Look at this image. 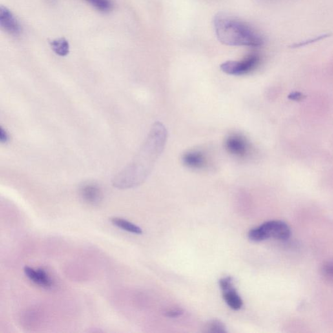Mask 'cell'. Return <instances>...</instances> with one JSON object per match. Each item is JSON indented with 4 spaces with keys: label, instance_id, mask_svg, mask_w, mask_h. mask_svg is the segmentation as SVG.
Instances as JSON below:
<instances>
[{
    "label": "cell",
    "instance_id": "14",
    "mask_svg": "<svg viewBox=\"0 0 333 333\" xmlns=\"http://www.w3.org/2000/svg\"><path fill=\"white\" fill-rule=\"evenodd\" d=\"M207 331L213 333H224L226 332L225 326L224 324L218 320H213L210 321L207 325Z\"/></svg>",
    "mask_w": 333,
    "mask_h": 333
},
{
    "label": "cell",
    "instance_id": "11",
    "mask_svg": "<svg viewBox=\"0 0 333 333\" xmlns=\"http://www.w3.org/2000/svg\"><path fill=\"white\" fill-rule=\"evenodd\" d=\"M110 220L113 225L121 228V230H123L124 231L135 234H141L143 233L141 228L139 226L135 225L132 222L126 220V219L121 218V217H113V218H111Z\"/></svg>",
    "mask_w": 333,
    "mask_h": 333
},
{
    "label": "cell",
    "instance_id": "8",
    "mask_svg": "<svg viewBox=\"0 0 333 333\" xmlns=\"http://www.w3.org/2000/svg\"><path fill=\"white\" fill-rule=\"evenodd\" d=\"M0 24L3 30L11 35H17L21 32V26L12 12L5 7L0 8Z\"/></svg>",
    "mask_w": 333,
    "mask_h": 333
},
{
    "label": "cell",
    "instance_id": "10",
    "mask_svg": "<svg viewBox=\"0 0 333 333\" xmlns=\"http://www.w3.org/2000/svg\"><path fill=\"white\" fill-rule=\"evenodd\" d=\"M223 296L226 304L232 309L238 310L241 309L242 306H243V301H242L240 296L237 294L234 287L224 291Z\"/></svg>",
    "mask_w": 333,
    "mask_h": 333
},
{
    "label": "cell",
    "instance_id": "7",
    "mask_svg": "<svg viewBox=\"0 0 333 333\" xmlns=\"http://www.w3.org/2000/svg\"><path fill=\"white\" fill-rule=\"evenodd\" d=\"M79 195L84 202L91 206H98L103 200V193L99 186L94 184H87L82 186Z\"/></svg>",
    "mask_w": 333,
    "mask_h": 333
},
{
    "label": "cell",
    "instance_id": "4",
    "mask_svg": "<svg viewBox=\"0 0 333 333\" xmlns=\"http://www.w3.org/2000/svg\"><path fill=\"white\" fill-rule=\"evenodd\" d=\"M261 61L258 55H248L241 61H228L222 63L221 70L226 74L233 75H241L248 74L257 68Z\"/></svg>",
    "mask_w": 333,
    "mask_h": 333
},
{
    "label": "cell",
    "instance_id": "20",
    "mask_svg": "<svg viewBox=\"0 0 333 333\" xmlns=\"http://www.w3.org/2000/svg\"><path fill=\"white\" fill-rule=\"evenodd\" d=\"M10 140V137L8 133L6 132L3 128H1V130H0V141L2 143H7Z\"/></svg>",
    "mask_w": 333,
    "mask_h": 333
},
{
    "label": "cell",
    "instance_id": "19",
    "mask_svg": "<svg viewBox=\"0 0 333 333\" xmlns=\"http://www.w3.org/2000/svg\"><path fill=\"white\" fill-rule=\"evenodd\" d=\"M304 98H305V96H304L302 93L299 92H294L290 93L289 96H288V99L294 101H301V100H303Z\"/></svg>",
    "mask_w": 333,
    "mask_h": 333
},
{
    "label": "cell",
    "instance_id": "16",
    "mask_svg": "<svg viewBox=\"0 0 333 333\" xmlns=\"http://www.w3.org/2000/svg\"><path fill=\"white\" fill-rule=\"evenodd\" d=\"M322 273L324 277L333 280V262H328L323 266Z\"/></svg>",
    "mask_w": 333,
    "mask_h": 333
},
{
    "label": "cell",
    "instance_id": "9",
    "mask_svg": "<svg viewBox=\"0 0 333 333\" xmlns=\"http://www.w3.org/2000/svg\"><path fill=\"white\" fill-rule=\"evenodd\" d=\"M182 160L184 165L194 170H201L206 165V157L199 150H190L184 153Z\"/></svg>",
    "mask_w": 333,
    "mask_h": 333
},
{
    "label": "cell",
    "instance_id": "6",
    "mask_svg": "<svg viewBox=\"0 0 333 333\" xmlns=\"http://www.w3.org/2000/svg\"><path fill=\"white\" fill-rule=\"evenodd\" d=\"M225 146L230 154L237 157H245L249 151V145L247 139L238 134L228 135L225 139Z\"/></svg>",
    "mask_w": 333,
    "mask_h": 333
},
{
    "label": "cell",
    "instance_id": "15",
    "mask_svg": "<svg viewBox=\"0 0 333 333\" xmlns=\"http://www.w3.org/2000/svg\"><path fill=\"white\" fill-rule=\"evenodd\" d=\"M219 286H220L221 289L223 292L234 287V284H233L232 277H227L221 279L220 281H219Z\"/></svg>",
    "mask_w": 333,
    "mask_h": 333
},
{
    "label": "cell",
    "instance_id": "5",
    "mask_svg": "<svg viewBox=\"0 0 333 333\" xmlns=\"http://www.w3.org/2000/svg\"><path fill=\"white\" fill-rule=\"evenodd\" d=\"M24 272L30 281L44 289H52L55 285L54 279L43 268L26 266Z\"/></svg>",
    "mask_w": 333,
    "mask_h": 333
},
{
    "label": "cell",
    "instance_id": "3",
    "mask_svg": "<svg viewBox=\"0 0 333 333\" xmlns=\"http://www.w3.org/2000/svg\"><path fill=\"white\" fill-rule=\"evenodd\" d=\"M291 234L289 226L285 222L270 221L258 227L253 228L248 233L250 240L259 242L270 238L286 240Z\"/></svg>",
    "mask_w": 333,
    "mask_h": 333
},
{
    "label": "cell",
    "instance_id": "1",
    "mask_svg": "<svg viewBox=\"0 0 333 333\" xmlns=\"http://www.w3.org/2000/svg\"><path fill=\"white\" fill-rule=\"evenodd\" d=\"M168 134L165 126L161 122L153 124L136 156L129 165L113 178V186L128 189L143 183L163 152Z\"/></svg>",
    "mask_w": 333,
    "mask_h": 333
},
{
    "label": "cell",
    "instance_id": "2",
    "mask_svg": "<svg viewBox=\"0 0 333 333\" xmlns=\"http://www.w3.org/2000/svg\"><path fill=\"white\" fill-rule=\"evenodd\" d=\"M214 28L217 39L225 45L259 47L264 43L263 36L247 22L226 13L215 15Z\"/></svg>",
    "mask_w": 333,
    "mask_h": 333
},
{
    "label": "cell",
    "instance_id": "13",
    "mask_svg": "<svg viewBox=\"0 0 333 333\" xmlns=\"http://www.w3.org/2000/svg\"><path fill=\"white\" fill-rule=\"evenodd\" d=\"M85 1L101 12H110L113 9L112 0H85Z\"/></svg>",
    "mask_w": 333,
    "mask_h": 333
},
{
    "label": "cell",
    "instance_id": "12",
    "mask_svg": "<svg viewBox=\"0 0 333 333\" xmlns=\"http://www.w3.org/2000/svg\"><path fill=\"white\" fill-rule=\"evenodd\" d=\"M50 45L53 51L59 56H66L69 53V43L64 38L54 40L51 42Z\"/></svg>",
    "mask_w": 333,
    "mask_h": 333
},
{
    "label": "cell",
    "instance_id": "17",
    "mask_svg": "<svg viewBox=\"0 0 333 333\" xmlns=\"http://www.w3.org/2000/svg\"><path fill=\"white\" fill-rule=\"evenodd\" d=\"M329 35L330 34H325V35H321V36L317 37L313 39L308 40V41L301 42V43H299L298 44H295L294 45L292 46V47L297 48V47H301V46L307 45V44H311L312 43H314V42H317L320 41V40L321 39H325V38L329 36Z\"/></svg>",
    "mask_w": 333,
    "mask_h": 333
},
{
    "label": "cell",
    "instance_id": "18",
    "mask_svg": "<svg viewBox=\"0 0 333 333\" xmlns=\"http://www.w3.org/2000/svg\"><path fill=\"white\" fill-rule=\"evenodd\" d=\"M183 314V310L179 309V308H174V309H172L168 310L165 312V316L168 317H177L182 316Z\"/></svg>",
    "mask_w": 333,
    "mask_h": 333
}]
</instances>
